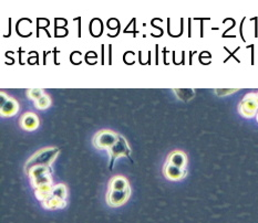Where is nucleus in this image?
I'll list each match as a JSON object with an SVG mask.
<instances>
[{"instance_id":"f257e3e1","label":"nucleus","mask_w":258,"mask_h":223,"mask_svg":"<svg viewBox=\"0 0 258 223\" xmlns=\"http://www.w3.org/2000/svg\"><path fill=\"white\" fill-rule=\"evenodd\" d=\"M131 196V187L128 179L123 176H115L109 182L107 202L112 208L123 206Z\"/></svg>"},{"instance_id":"f03ea898","label":"nucleus","mask_w":258,"mask_h":223,"mask_svg":"<svg viewBox=\"0 0 258 223\" xmlns=\"http://www.w3.org/2000/svg\"><path fill=\"white\" fill-rule=\"evenodd\" d=\"M67 188L65 184H58L52 188L50 196L47 198L42 206L47 210H57L65 208L67 202Z\"/></svg>"},{"instance_id":"7ed1b4c3","label":"nucleus","mask_w":258,"mask_h":223,"mask_svg":"<svg viewBox=\"0 0 258 223\" xmlns=\"http://www.w3.org/2000/svg\"><path fill=\"white\" fill-rule=\"evenodd\" d=\"M59 150L57 148H45L41 150L38 152H36V155L31 157L26 167L31 168L34 166H47L50 167V164L55 162Z\"/></svg>"},{"instance_id":"20e7f679","label":"nucleus","mask_w":258,"mask_h":223,"mask_svg":"<svg viewBox=\"0 0 258 223\" xmlns=\"http://www.w3.org/2000/svg\"><path fill=\"white\" fill-rule=\"evenodd\" d=\"M238 110L240 115L246 118H251L258 113V94H246L239 103Z\"/></svg>"},{"instance_id":"39448f33","label":"nucleus","mask_w":258,"mask_h":223,"mask_svg":"<svg viewBox=\"0 0 258 223\" xmlns=\"http://www.w3.org/2000/svg\"><path fill=\"white\" fill-rule=\"evenodd\" d=\"M120 136L111 130H101L94 136L93 144L99 150H111L117 144Z\"/></svg>"},{"instance_id":"423d86ee","label":"nucleus","mask_w":258,"mask_h":223,"mask_svg":"<svg viewBox=\"0 0 258 223\" xmlns=\"http://www.w3.org/2000/svg\"><path fill=\"white\" fill-rule=\"evenodd\" d=\"M165 164L187 170V156L182 150H174L167 156Z\"/></svg>"},{"instance_id":"0eeeda50","label":"nucleus","mask_w":258,"mask_h":223,"mask_svg":"<svg viewBox=\"0 0 258 223\" xmlns=\"http://www.w3.org/2000/svg\"><path fill=\"white\" fill-rule=\"evenodd\" d=\"M19 110V104L15 98H10L9 95L2 93V115L3 116H13Z\"/></svg>"},{"instance_id":"6e6552de","label":"nucleus","mask_w":258,"mask_h":223,"mask_svg":"<svg viewBox=\"0 0 258 223\" xmlns=\"http://www.w3.org/2000/svg\"><path fill=\"white\" fill-rule=\"evenodd\" d=\"M20 126L21 128L28 132H33L35 130L38 128L39 126V118L35 113H28L24 114L20 118Z\"/></svg>"},{"instance_id":"1a4fd4ad","label":"nucleus","mask_w":258,"mask_h":223,"mask_svg":"<svg viewBox=\"0 0 258 223\" xmlns=\"http://www.w3.org/2000/svg\"><path fill=\"white\" fill-rule=\"evenodd\" d=\"M163 174H164L165 178H167L168 180L177 182V180H182L186 177L187 170H183V169L168 166V164H164V167H163Z\"/></svg>"},{"instance_id":"9d476101","label":"nucleus","mask_w":258,"mask_h":223,"mask_svg":"<svg viewBox=\"0 0 258 223\" xmlns=\"http://www.w3.org/2000/svg\"><path fill=\"white\" fill-rule=\"evenodd\" d=\"M130 152L128 145H126L125 140H123L122 137L119 138V140L117 144H115L111 150H110V152H111L112 157H120V156H123L126 155Z\"/></svg>"},{"instance_id":"9b49d317","label":"nucleus","mask_w":258,"mask_h":223,"mask_svg":"<svg viewBox=\"0 0 258 223\" xmlns=\"http://www.w3.org/2000/svg\"><path fill=\"white\" fill-rule=\"evenodd\" d=\"M50 105H51V100L49 98V95H47L46 93L44 95H41L38 100H35V106L36 108L38 110H46L48 108Z\"/></svg>"},{"instance_id":"f8f14e48","label":"nucleus","mask_w":258,"mask_h":223,"mask_svg":"<svg viewBox=\"0 0 258 223\" xmlns=\"http://www.w3.org/2000/svg\"><path fill=\"white\" fill-rule=\"evenodd\" d=\"M27 93H28L29 98H31L35 102V100H38L41 96V95L45 94V91H44V90H40V88H34V90H29Z\"/></svg>"},{"instance_id":"ddd939ff","label":"nucleus","mask_w":258,"mask_h":223,"mask_svg":"<svg viewBox=\"0 0 258 223\" xmlns=\"http://www.w3.org/2000/svg\"><path fill=\"white\" fill-rule=\"evenodd\" d=\"M256 120H257V123H258V113H257V115H256Z\"/></svg>"}]
</instances>
